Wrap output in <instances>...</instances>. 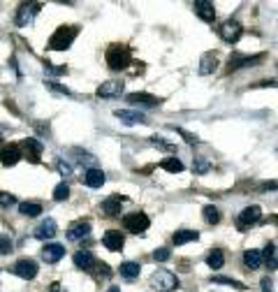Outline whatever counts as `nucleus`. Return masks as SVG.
<instances>
[{
	"instance_id": "25",
	"label": "nucleus",
	"mask_w": 278,
	"mask_h": 292,
	"mask_svg": "<svg viewBox=\"0 0 278 292\" xmlns=\"http://www.w3.org/2000/svg\"><path fill=\"white\" fill-rule=\"evenodd\" d=\"M197 239H200V234H197L195 230H176L174 232L176 246H183V243H188V241H197Z\"/></svg>"
},
{
	"instance_id": "18",
	"label": "nucleus",
	"mask_w": 278,
	"mask_h": 292,
	"mask_svg": "<svg viewBox=\"0 0 278 292\" xmlns=\"http://www.w3.org/2000/svg\"><path fill=\"white\" fill-rule=\"evenodd\" d=\"M102 243L104 248H109V251H121L123 248V243H126V239H123V234L116 230H109V232H104V237H102Z\"/></svg>"
},
{
	"instance_id": "34",
	"label": "nucleus",
	"mask_w": 278,
	"mask_h": 292,
	"mask_svg": "<svg viewBox=\"0 0 278 292\" xmlns=\"http://www.w3.org/2000/svg\"><path fill=\"white\" fill-rule=\"evenodd\" d=\"M14 251V243L7 234H0V255H10Z\"/></svg>"
},
{
	"instance_id": "23",
	"label": "nucleus",
	"mask_w": 278,
	"mask_h": 292,
	"mask_svg": "<svg viewBox=\"0 0 278 292\" xmlns=\"http://www.w3.org/2000/svg\"><path fill=\"white\" fill-rule=\"evenodd\" d=\"M216 67H218L216 54H204L200 61V74H211V72H216Z\"/></svg>"
},
{
	"instance_id": "22",
	"label": "nucleus",
	"mask_w": 278,
	"mask_h": 292,
	"mask_svg": "<svg viewBox=\"0 0 278 292\" xmlns=\"http://www.w3.org/2000/svg\"><path fill=\"white\" fill-rule=\"evenodd\" d=\"M262 262H264V260H262V253H260V251H246V253H244V265L248 267L251 271L260 269Z\"/></svg>"
},
{
	"instance_id": "40",
	"label": "nucleus",
	"mask_w": 278,
	"mask_h": 292,
	"mask_svg": "<svg viewBox=\"0 0 278 292\" xmlns=\"http://www.w3.org/2000/svg\"><path fill=\"white\" fill-rule=\"evenodd\" d=\"M44 70L51 72V74H65L67 67H54V65H49V63H44Z\"/></svg>"
},
{
	"instance_id": "26",
	"label": "nucleus",
	"mask_w": 278,
	"mask_h": 292,
	"mask_svg": "<svg viewBox=\"0 0 278 292\" xmlns=\"http://www.w3.org/2000/svg\"><path fill=\"white\" fill-rule=\"evenodd\" d=\"M139 271H142V267L137 265V262H123L121 265V276L128 278V281H135L137 276H139Z\"/></svg>"
},
{
	"instance_id": "46",
	"label": "nucleus",
	"mask_w": 278,
	"mask_h": 292,
	"mask_svg": "<svg viewBox=\"0 0 278 292\" xmlns=\"http://www.w3.org/2000/svg\"><path fill=\"white\" fill-rule=\"evenodd\" d=\"M0 146H3V135H0Z\"/></svg>"
},
{
	"instance_id": "15",
	"label": "nucleus",
	"mask_w": 278,
	"mask_h": 292,
	"mask_svg": "<svg viewBox=\"0 0 278 292\" xmlns=\"http://www.w3.org/2000/svg\"><path fill=\"white\" fill-rule=\"evenodd\" d=\"M195 14L202 21H207V23H211L213 19H216V10H213V3H209V0H197L195 5Z\"/></svg>"
},
{
	"instance_id": "8",
	"label": "nucleus",
	"mask_w": 278,
	"mask_h": 292,
	"mask_svg": "<svg viewBox=\"0 0 278 292\" xmlns=\"http://www.w3.org/2000/svg\"><path fill=\"white\" fill-rule=\"evenodd\" d=\"M114 116L121 123H126V126H144L148 121L142 111H130V109H116Z\"/></svg>"
},
{
	"instance_id": "4",
	"label": "nucleus",
	"mask_w": 278,
	"mask_h": 292,
	"mask_svg": "<svg viewBox=\"0 0 278 292\" xmlns=\"http://www.w3.org/2000/svg\"><path fill=\"white\" fill-rule=\"evenodd\" d=\"M148 225H151V221H148V216L144 211H132V214L123 216V227L128 232H132V234H144L148 230Z\"/></svg>"
},
{
	"instance_id": "6",
	"label": "nucleus",
	"mask_w": 278,
	"mask_h": 292,
	"mask_svg": "<svg viewBox=\"0 0 278 292\" xmlns=\"http://www.w3.org/2000/svg\"><path fill=\"white\" fill-rule=\"evenodd\" d=\"M123 91H126V81H116V79H111V81L100 84L98 91H95V95L102 98V100H107V98H118Z\"/></svg>"
},
{
	"instance_id": "16",
	"label": "nucleus",
	"mask_w": 278,
	"mask_h": 292,
	"mask_svg": "<svg viewBox=\"0 0 278 292\" xmlns=\"http://www.w3.org/2000/svg\"><path fill=\"white\" fill-rule=\"evenodd\" d=\"M63 255H65V248L60 246V243H47V246L42 248V258L47 260L49 265H56Z\"/></svg>"
},
{
	"instance_id": "36",
	"label": "nucleus",
	"mask_w": 278,
	"mask_h": 292,
	"mask_svg": "<svg viewBox=\"0 0 278 292\" xmlns=\"http://www.w3.org/2000/svg\"><path fill=\"white\" fill-rule=\"evenodd\" d=\"M169 258H172V251H169V248H158V251L153 253V260H155V262H167Z\"/></svg>"
},
{
	"instance_id": "24",
	"label": "nucleus",
	"mask_w": 278,
	"mask_h": 292,
	"mask_svg": "<svg viewBox=\"0 0 278 292\" xmlns=\"http://www.w3.org/2000/svg\"><path fill=\"white\" fill-rule=\"evenodd\" d=\"M23 146H26V153L30 155V160H33V162H39V155H42V144H39L37 139L28 137L26 142H23Z\"/></svg>"
},
{
	"instance_id": "1",
	"label": "nucleus",
	"mask_w": 278,
	"mask_h": 292,
	"mask_svg": "<svg viewBox=\"0 0 278 292\" xmlns=\"http://www.w3.org/2000/svg\"><path fill=\"white\" fill-rule=\"evenodd\" d=\"M79 35L76 26H60L54 35L49 37V49L51 51H65L70 49V45L74 42V37Z\"/></svg>"
},
{
	"instance_id": "7",
	"label": "nucleus",
	"mask_w": 278,
	"mask_h": 292,
	"mask_svg": "<svg viewBox=\"0 0 278 292\" xmlns=\"http://www.w3.org/2000/svg\"><path fill=\"white\" fill-rule=\"evenodd\" d=\"M42 10V5L39 3H23L21 7H19V12H17V26H28V23L35 19V14Z\"/></svg>"
},
{
	"instance_id": "33",
	"label": "nucleus",
	"mask_w": 278,
	"mask_h": 292,
	"mask_svg": "<svg viewBox=\"0 0 278 292\" xmlns=\"http://www.w3.org/2000/svg\"><path fill=\"white\" fill-rule=\"evenodd\" d=\"M213 283H220V285H229V287H236V290H244V283L241 281H234V278H225V276H213L211 278Z\"/></svg>"
},
{
	"instance_id": "3",
	"label": "nucleus",
	"mask_w": 278,
	"mask_h": 292,
	"mask_svg": "<svg viewBox=\"0 0 278 292\" xmlns=\"http://www.w3.org/2000/svg\"><path fill=\"white\" fill-rule=\"evenodd\" d=\"M151 287L158 292H174L179 287V278L167 269H158L151 276Z\"/></svg>"
},
{
	"instance_id": "29",
	"label": "nucleus",
	"mask_w": 278,
	"mask_h": 292,
	"mask_svg": "<svg viewBox=\"0 0 278 292\" xmlns=\"http://www.w3.org/2000/svg\"><path fill=\"white\" fill-rule=\"evenodd\" d=\"M207 265L211 267V269H220V267L225 265V255H223V251L213 248L211 253H209V258H207Z\"/></svg>"
},
{
	"instance_id": "42",
	"label": "nucleus",
	"mask_w": 278,
	"mask_h": 292,
	"mask_svg": "<svg viewBox=\"0 0 278 292\" xmlns=\"http://www.w3.org/2000/svg\"><path fill=\"white\" fill-rule=\"evenodd\" d=\"M273 281H271V278H269V276H267V278H262V290H264V292H273Z\"/></svg>"
},
{
	"instance_id": "44",
	"label": "nucleus",
	"mask_w": 278,
	"mask_h": 292,
	"mask_svg": "<svg viewBox=\"0 0 278 292\" xmlns=\"http://www.w3.org/2000/svg\"><path fill=\"white\" fill-rule=\"evenodd\" d=\"M49 292H63V287H60V283H58V281H56V283H51Z\"/></svg>"
},
{
	"instance_id": "28",
	"label": "nucleus",
	"mask_w": 278,
	"mask_h": 292,
	"mask_svg": "<svg viewBox=\"0 0 278 292\" xmlns=\"http://www.w3.org/2000/svg\"><path fill=\"white\" fill-rule=\"evenodd\" d=\"M19 211H21L23 216H28V218H35V216L42 214V204H37V202H23V204H19Z\"/></svg>"
},
{
	"instance_id": "37",
	"label": "nucleus",
	"mask_w": 278,
	"mask_h": 292,
	"mask_svg": "<svg viewBox=\"0 0 278 292\" xmlns=\"http://www.w3.org/2000/svg\"><path fill=\"white\" fill-rule=\"evenodd\" d=\"M47 86H49L51 91H56V93H60V95H72L67 86H60V84H56V81H47Z\"/></svg>"
},
{
	"instance_id": "41",
	"label": "nucleus",
	"mask_w": 278,
	"mask_h": 292,
	"mask_svg": "<svg viewBox=\"0 0 278 292\" xmlns=\"http://www.w3.org/2000/svg\"><path fill=\"white\" fill-rule=\"evenodd\" d=\"M58 170H60V174H65V177L72 174V165L70 162H63V160H58Z\"/></svg>"
},
{
	"instance_id": "9",
	"label": "nucleus",
	"mask_w": 278,
	"mask_h": 292,
	"mask_svg": "<svg viewBox=\"0 0 278 292\" xmlns=\"http://www.w3.org/2000/svg\"><path fill=\"white\" fill-rule=\"evenodd\" d=\"M14 274L21 276L23 281H30V278L37 276V262L35 260H19L14 265Z\"/></svg>"
},
{
	"instance_id": "17",
	"label": "nucleus",
	"mask_w": 278,
	"mask_h": 292,
	"mask_svg": "<svg viewBox=\"0 0 278 292\" xmlns=\"http://www.w3.org/2000/svg\"><path fill=\"white\" fill-rule=\"evenodd\" d=\"M104 181H107V177H104V172L98 170V167H91V170L84 172V183H86L88 188H100Z\"/></svg>"
},
{
	"instance_id": "45",
	"label": "nucleus",
	"mask_w": 278,
	"mask_h": 292,
	"mask_svg": "<svg viewBox=\"0 0 278 292\" xmlns=\"http://www.w3.org/2000/svg\"><path fill=\"white\" fill-rule=\"evenodd\" d=\"M109 292H121V287H116V285H114V287H109Z\"/></svg>"
},
{
	"instance_id": "13",
	"label": "nucleus",
	"mask_w": 278,
	"mask_h": 292,
	"mask_svg": "<svg viewBox=\"0 0 278 292\" xmlns=\"http://www.w3.org/2000/svg\"><path fill=\"white\" fill-rule=\"evenodd\" d=\"M91 234V223L88 221H76L70 225V230H67V239L70 241H79V239L88 237Z\"/></svg>"
},
{
	"instance_id": "21",
	"label": "nucleus",
	"mask_w": 278,
	"mask_h": 292,
	"mask_svg": "<svg viewBox=\"0 0 278 292\" xmlns=\"http://www.w3.org/2000/svg\"><path fill=\"white\" fill-rule=\"evenodd\" d=\"M121 204H123V197L121 195H111V197H107L102 202V211L107 216H116L121 211Z\"/></svg>"
},
{
	"instance_id": "20",
	"label": "nucleus",
	"mask_w": 278,
	"mask_h": 292,
	"mask_svg": "<svg viewBox=\"0 0 278 292\" xmlns=\"http://www.w3.org/2000/svg\"><path fill=\"white\" fill-rule=\"evenodd\" d=\"M74 267H79V269H84V271H91L93 267H95V258H93L91 251H79V253H74Z\"/></svg>"
},
{
	"instance_id": "39",
	"label": "nucleus",
	"mask_w": 278,
	"mask_h": 292,
	"mask_svg": "<svg viewBox=\"0 0 278 292\" xmlns=\"http://www.w3.org/2000/svg\"><path fill=\"white\" fill-rule=\"evenodd\" d=\"M176 133L179 135H183V139L188 144H200V137H197V135H192V133H185V130H181V128H176Z\"/></svg>"
},
{
	"instance_id": "10",
	"label": "nucleus",
	"mask_w": 278,
	"mask_h": 292,
	"mask_svg": "<svg viewBox=\"0 0 278 292\" xmlns=\"http://www.w3.org/2000/svg\"><path fill=\"white\" fill-rule=\"evenodd\" d=\"M56 232H58V225H56L54 218H44V221L35 227V237H37L39 241H47V239L56 237Z\"/></svg>"
},
{
	"instance_id": "5",
	"label": "nucleus",
	"mask_w": 278,
	"mask_h": 292,
	"mask_svg": "<svg viewBox=\"0 0 278 292\" xmlns=\"http://www.w3.org/2000/svg\"><path fill=\"white\" fill-rule=\"evenodd\" d=\"M241 33H244V28H241L239 21H225L223 26H218V35L227 42V45H234V42H239Z\"/></svg>"
},
{
	"instance_id": "11",
	"label": "nucleus",
	"mask_w": 278,
	"mask_h": 292,
	"mask_svg": "<svg viewBox=\"0 0 278 292\" xmlns=\"http://www.w3.org/2000/svg\"><path fill=\"white\" fill-rule=\"evenodd\" d=\"M260 61H264V54H255V56H232V58H229V70L251 67V65H257Z\"/></svg>"
},
{
	"instance_id": "14",
	"label": "nucleus",
	"mask_w": 278,
	"mask_h": 292,
	"mask_svg": "<svg viewBox=\"0 0 278 292\" xmlns=\"http://www.w3.org/2000/svg\"><path fill=\"white\" fill-rule=\"evenodd\" d=\"M21 160V151H19V146H14V144H10V146H5V149L0 151V162H3V167H14Z\"/></svg>"
},
{
	"instance_id": "35",
	"label": "nucleus",
	"mask_w": 278,
	"mask_h": 292,
	"mask_svg": "<svg viewBox=\"0 0 278 292\" xmlns=\"http://www.w3.org/2000/svg\"><path fill=\"white\" fill-rule=\"evenodd\" d=\"M192 170H195V174H207L209 170H211V165H209L207 160H202V158H197L195 162H192Z\"/></svg>"
},
{
	"instance_id": "12",
	"label": "nucleus",
	"mask_w": 278,
	"mask_h": 292,
	"mask_svg": "<svg viewBox=\"0 0 278 292\" xmlns=\"http://www.w3.org/2000/svg\"><path fill=\"white\" fill-rule=\"evenodd\" d=\"M262 218V209L260 206H246L244 211L239 214V227H248V225H255L257 221Z\"/></svg>"
},
{
	"instance_id": "31",
	"label": "nucleus",
	"mask_w": 278,
	"mask_h": 292,
	"mask_svg": "<svg viewBox=\"0 0 278 292\" xmlns=\"http://www.w3.org/2000/svg\"><path fill=\"white\" fill-rule=\"evenodd\" d=\"M262 260H269V269H276V243H269L262 253Z\"/></svg>"
},
{
	"instance_id": "27",
	"label": "nucleus",
	"mask_w": 278,
	"mask_h": 292,
	"mask_svg": "<svg viewBox=\"0 0 278 292\" xmlns=\"http://www.w3.org/2000/svg\"><path fill=\"white\" fill-rule=\"evenodd\" d=\"M160 167L167 172H172V174H176V172H183V162H181L176 155H172V158H163L160 160Z\"/></svg>"
},
{
	"instance_id": "38",
	"label": "nucleus",
	"mask_w": 278,
	"mask_h": 292,
	"mask_svg": "<svg viewBox=\"0 0 278 292\" xmlns=\"http://www.w3.org/2000/svg\"><path fill=\"white\" fill-rule=\"evenodd\" d=\"M0 204H3V206H14V204H17V197L10 193H0Z\"/></svg>"
},
{
	"instance_id": "19",
	"label": "nucleus",
	"mask_w": 278,
	"mask_h": 292,
	"mask_svg": "<svg viewBox=\"0 0 278 292\" xmlns=\"http://www.w3.org/2000/svg\"><path fill=\"white\" fill-rule=\"evenodd\" d=\"M128 100H130L132 105H142V107H158L160 105V100L151 93H130Z\"/></svg>"
},
{
	"instance_id": "32",
	"label": "nucleus",
	"mask_w": 278,
	"mask_h": 292,
	"mask_svg": "<svg viewBox=\"0 0 278 292\" xmlns=\"http://www.w3.org/2000/svg\"><path fill=\"white\" fill-rule=\"evenodd\" d=\"M67 197H70V186H67L65 181L58 183V186L54 188V199L56 202H63V199H67Z\"/></svg>"
},
{
	"instance_id": "2",
	"label": "nucleus",
	"mask_w": 278,
	"mask_h": 292,
	"mask_svg": "<svg viewBox=\"0 0 278 292\" xmlns=\"http://www.w3.org/2000/svg\"><path fill=\"white\" fill-rule=\"evenodd\" d=\"M130 49L126 45H111L107 49V63L111 70H126L130 65Z\"/></svg>"
},
{
	"instance_id": "30",
	"label": "nucleus",
	"mask_w": 278,
	"mask_h": 292,
	"mask_svg": "<svg viewBox=\"0 0 278 292\" xmlns=\"http://www.w3.org/2000/svg\"><path fill=\"white\" fill-rule=\"evenodd\" d=\"M202 216H204V221H207L209 225H216V223L220 221V211H218V206H213V204H209V206H204Z\"/></svg>"
},
{
	"instance_id": "43",
	"label": "nucleus",
	"mask_w": 278,
	"mask_h": 292,
	"mask_svg": "<svg viewBox=\"0 0 278 292\" xmlns=\"http://www.w3.org/2000/svg\"><path fill=\"white\" fill-rule=\"evenodd\" d=\"M79 160H82V162H88V165H95V158H93L91 153H82V155H79Z\"/></svg>"
}]
</instances>
